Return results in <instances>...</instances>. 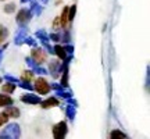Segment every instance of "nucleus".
I'll return each mask as SVG.
<instances>
[{
    "mask_svg": "<svg viewBox=\"0 0 150 139\" xmlns=\"http://www.w3.org/2000/svg\"><path fill=\"white\" fill-rule=\"evenodd\" d=\"M65 132H67V125H65V123H59L53 128L54 139H64Z\"/></svg>",
    "mask_w": 150,
    "mask_h": 139,
    "instance_id": "1",
    "label": "nucleus"
},
{
    "mask_svg": "<svg viewBox=\"0 0 150 139\" xmlns=\"http://www.w3.org/2000/svg\"><path fill=\"white\" fill-rule=\"evenodd\" d=\"M6 36H7V31H6L4 28H0V43L4 40Z\"/></svg>",
    "mask_w": 150,
    "mask_h": 139,
    "instance_id": "10",
    "label": "nucleus"
},
{
    "mask_svg": "<svg viewBox=\"0 0 150 139\" xmlns=\"http://www.w3.org/2000/svg\"><path fill=\"white\" fill-rule=\"evenodd\" d=\"M7 120H8V117L6 116L4 113H0V125H1V124H4Z\"/></svg>",
    "mask_w": 150,
    "mask_h": 139,
    "instance_id": "12",
    "label": "nucleus"
},
{
    "mask_svg": "<svg viewBox=\"0 0 150 139\" xmlns=\"http://www.w3.org/2000/svg\"><path fill=\"white\" fill-rule=\"evenodd\" d=\"M32 56L33 57H36V60L39 61V63H40V61H45V59H46V54L43 53V52L42 53H40V52H33Z\"/></svg>",
    "mask_w": 150,
    "mask_h": 139,
    "instance_id": "5",
    "label": "nucleus"
},
{
    "mask_svg": "<svg viewBox=\"0 0 150 139\" xmlns=\"http://www.w3.org/2000/svg\"><path fill=\"white\" fill-rule=\"evenodd\" d=\"M32 72H24V77H22V78H24V79H32Z\"/></svg>",
    "mask_w": 150,
    "mask_h": 139,
    "instance_id": "13",
    "label": "nucleus"
},
{
    "mask_svg": "<svg viewBox=\"0 0 150 139\" xmlns=\"http://www.w3.org/2000/svg\"><path fill=\"white\" fill-rule=\"evenodd\" d=\"M59 104V102L56 100V99H49V100H46V102L42 103V107H49V106H57Z\"/></svg>",
    "mask_w": 150,
    "mask_h": 139,
    "instance_id": "6",
    "label": "nucleus"
},
{
    "mask_svg": "<svg viewBox=\"0 0 150 139\" xmlns=\"http://www.w3.org/2000/svg\"><path fill=\"white\" fill-rule=\"evenodd\" d=\"M57 52H59L60 57H65V53H63V49L61 48H57Z\"/></svg>",
    "mask_w": 150,
    "mask_h": 139,
    "instance_id": "14",
    "label": "nucleus"
},
{
    "mask_svg": "<svg viewBox=\"0 0 150 139\" xmlns=\"http://www.w3.org/2000/svg\"><path fill=\"white\" fill-rule=\"evenodd\" d=\"M127 136L121 132V131H112L111 132V136H110V139H125Z\"/></svg>",
    "mask_w": 150,
    "mask_h": 139,
    "instance_id": "4",
    "label": "nucleus"
},
{
    "mask_svg": "<svg viewBox=\"0 0 150 139\" xmlns=\"http://www.w3.org/2000/svg\"><path fill=\"white\" fill-rule=\"evenodd\" d=\"M67 13H68V7H65L64 11H63V17H61V24L65 25L67 22H68V16H67Z\"/></svg>",
    "mask_w": 150,
    "mask_h": 139,
    "instance_id": "8",
    "label": "nucleus"
},
{
    "mask_svg": "<svg viewBox=\"0 0 150 139\" xmlns=\"http://www.w3.org/2000/svg\"><path fill=\"white\" fill-rule=\"evenodd\" d=\"M11 99L10 97L4 96V95H0V106H6V104H10Z\"/></svg>",
    "mask_w": 150,
    "mask_h": 139,
    "instance_id": "7",
    "label": "nucleus"
},
{
    "mask_svg": "<svg viewBox=\"0 0 150 139\" xmlns=\"http://www.w3.org/2000/svg\"><path fill=\"white\" fill-rule=\"evenodd\" d=\"M3 91H4V92H10V93H11V92L14 91V85H13V84H6V85L3 86Z\"/></svg>",
    "mask_w": 150,
    "mask_h": 139,
    "instance_id": "9",
    "label": "nucleus"
},
{
    "mask_svg": "<svg viewBox=\"0 0 150 139\" xmlns=\"http://www.w3.org/2000/svg\"><path fill=\"white\" fill-rule=\"evenodd\" d=\"M68 10H70V14H68V21H71V20L74 18V14H75V7H68Z\"/></svg>",
    "mask_w": 150,
    "mask_h": 139,
    "instance_id": "11",
    "label": "nucleus"
},
{
    "mask_svg": "<svg viewBox=\"0 0 150 139\" xmlns=\"http://www.w3.org/2000/svg\"><path fill=\"white\" fill-rule=\"evenodd\" d=\"M4 114L7 117H18V116H20V111L17 110L16 107H10V109H7L4 111Z\"/></svg>",
    "mask_w": 150,
    "mask_h": 139,
    "instance_id": "3",
    "label": "nucleus"
},
{
    "mask_svg": "<svg viewBox=\"0 0 150 139\" xmlns=\"http://www.w3.org/2000/svg\"><path fill=\"white\" fill-rule=\"evenodd\" d=\"M35 88H36V91L39 92V93H42V95H46V93L50 91V86H49V84L43 79V78L36 79V82H35Z\"/></svg>",
    "mask_w": 150,
    "mask_h": 139,
    "instance_id": "2",
    "label": "nucleus"
}]
</instances>
